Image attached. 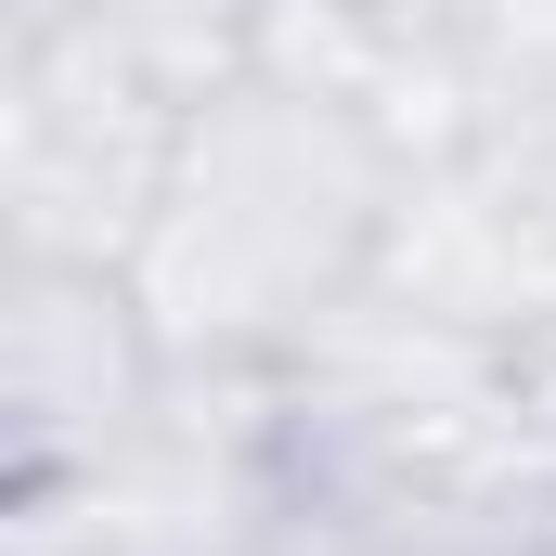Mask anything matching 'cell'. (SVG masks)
<instances>
[{
  "label": "cell",
  "instance_id": "7a4b0ae2",
  "mask_svg": "<svg viewBox=\"0 0 556 556\" xmlns=\"http://www.w3.org/2000/svg\"><path fill=\"white\" fill-rule=\"evenodd\" d=\"M194 104L207 91H168L117 39L13 0V52H0V207H13V247H39V260H117L130 273Z\"/></svg>",
  "mask_w": 556,
  "mask_h": 556
},
{
  "label": "cell",
  "instance_id": "6da1fadb",
  "mask_svg": "<svg viewBox=\"0 0 556 556\" xmlns=\"http://www.w3.org/2000/svg\"><path fill=\"white\" fill-rule=\"evenodd\" d=\"M415 155L427 142H402L389 117H363L311 78L233 65L194 104L168 194L130 247V285L168 363L181 376H285L298 350H324L350 324V298L376 285Z\"/></svg>",
  "mask_w": 556,
  "mask_h": 556
},
{
  "label": "cell",
  "instance_id": "5b68a950",
  "mask_svg": "<svg viewBox=\"0 0 556 556\" xmlns=\"http://www.w3.org/2000/svg\"><path fill=\"white\" fill-rule=\"evenodd\" d=\"M247 556H376V544H363L350 518H311V505H285V518H273V531H260Z\"/></svg>",
  "mask_w": 556,
  "mask_h": 556
},
{
  "label": "cell",
  "instance_id": "277c9868",
  "mask_svg": "<svg viewBox=\"0 0 556 556\" xmlns=\"http://www.w3.org/2000/svg\"><path fill=\"white\" fill-rule=\"evenodd\" d=\"M168 389H181V363L117 260L13 247V273H0V479L13 492L117 453Z\"/></svg>",
  "mask_w": 556,
  "mask_h": 556
},
{
  "label": "cell",
  "instance_id": "3957f363",
  "mask_svg": "<svg viewBox=\"0 0 556 556\" xmlns=\"http://www.w3.org/2000/svg\"><path fill=\"white\" fill-rule=\"evenodd\" d=\"M285 505L298 479L273 376H181L117 453L13 492L0 556H247Z\"/></svg>",
  "mask_w": 556,
  "mask_h": 556
}]
</instances>
